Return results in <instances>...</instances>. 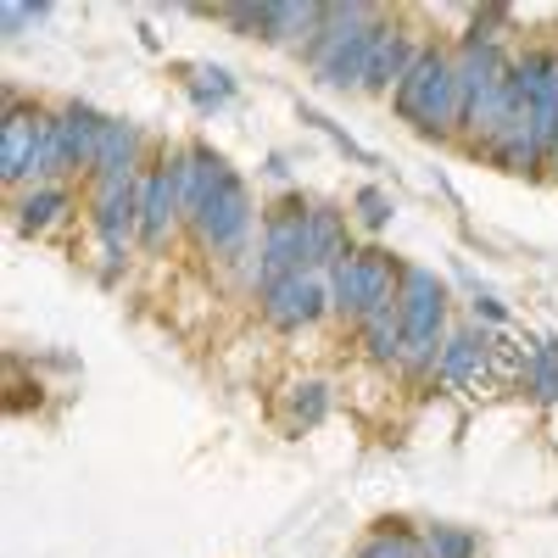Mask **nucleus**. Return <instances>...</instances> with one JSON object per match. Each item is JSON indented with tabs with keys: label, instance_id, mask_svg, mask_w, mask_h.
Instances as JSON below:
<instances>
[{
	"label": "nucleus",
	"instance_id": "obj_21",
	"mask_svg": "<svg viewBox=\"0 0 558 558\" xmlns=\"http://www.w3.org/2000/svg\"><path fill=\"white\" fill-rule=\"evenodd\" d=\"M235 73L229 68H218V62H191L184 68V96H191V107L202 112V118H213V112H223L229 101H235Z\"/></svg>",
	"mask_w": 558,
	"mask_h": 558
},
{
	"label": "nucleus",
	"instance_id": "obj_8",
	"mask_svg": "<svg viewBox=\"0 0 558 558\" xmlns=\"http://www.w3.org/2000/svg\"><path fill=\"white\" fill-rule=\"evenodd\" d=\"M45 112L39 101H23L17 89L7 84V112H0V179L7 191H28L39 184V146H45Z\"/></svg>",
	"mask_w": 558,
	"mask_h": 558
},
{
	"label": "nucleus",
	"instance_id": "obj_15",
	"mask_svg": "<svg viewBox=\"0 0 558 558\" xmlns=\"http://www.w3.org/2000/svg\"><path fill=\"white\" fill-rule=\"evenodd\" d=\"M352 252H357V241H352L347 213L336 202H313V213H307V274L330 279Z\"/></svg>",
	"mask_w": 558,
	"mask_h": 558
},
{
	"label": "nucleus",
	"instance_id": "obj_10",
	"mask_svg": "<svg viewBox=\"0 0 558 558\" xmlns=\"http://www.w3.org/2000/svg\"><path fill=\"white\" fill-rule=\"evenodd\" d=\"M257 313L263 324H274V330H313V324L330 313V279L324 274H286V279H268V286H257Z\"/></svg>",
	"mask_w": 558,
	"mask_h": 558
},
{
	"label": "nucleus",
	"instance_id": "obj_17",
	"mask_svg": "<svg viewBox=\"0 0 558 558\" xmlns=\"http://www.w3.org/2000/svg\"><path fill=\"white\" fill-rule=\"evenodd\" d=\"M73 218V184H28L12 196V223L23 235H51Z\"/></svg>",
	"mask_w": 558,
	"mask_h": 558
},
{
	"label": "nucleus",
	"instance_id": "obj_20",
	"mask_svg": "<svg viewBox=\"0 0 558 558\" xmlns=\"http://www.w3.org/2000/svg\"><path fill=\"white\" fill-rule=\"evenodd\" d=\"M514 391L536 408H558V336L525 341V375H520Z\"/></svg>",
	"mask_w": 558,
	"mask_h": 558
},
{
	"label": "nucleus",
	"instance_id": "obj_4",
	"mask_svg": "<svg viewBox=\"0 0 558 558\" xmlns=\"http://www.w3.org/2000/svg\"><path fill=\"white\" fill-rule=\"evenodd\" d=\"M397 307H402V363L397 375L408 386H430L436 375V357H441V341L452 330V302H447V279H436L430 268H413L402 263V279H397Z\"/></svg>",
	"mask_w": 558,
	"mask_h": 558
},
{
	"label": "nucleus",
	"instance_id": "obj_25",
	"mask_svg": "<svg viewBox=\"0 0 558 558\" xmlns=\"http://www.w3.org/2000/svg\"><path fill=\"white\" fill-rule=\"evenodd\" d=\"M213 17H218L223 28L246 34V39H263V34H268V0H235V7H218Z\"/></svg>",
	"mask_w": 558,
	"mask_h": 558
},
{
	"label": "nucleus",
	"instance_id": "obj_14",
	"mask_svg": "<svg viewBox=\"0 0 558 558\" xmlns=\"http://www.w3.org/2000/svg\"><path fill=\"white\" fill-rule=\"evenodd\" d=\"M89 229H96L101 246H118V252L140 246V179L89 191Z\"/></svg>",
	"mask_w": 558,
	"mask_h": 558
},
{
	"label": "nucleus",
	"instance_id": "obj_22",
	"mask_svg": "<svg viewBox=\"0 0 558 558\" xmlns=\"http://www.w3.org/2000/svg\"><path fill=\"white\" fill-rule=\"evenodd\" d=\"M352 558H425V536H418L408 520H380L352 547Z\"/></svg>",
	"mask_w": 558,
	"mask_h": 558
},
{
	"label": "nucleus",
	"instance_id": "obj_5",
	"mask_svg": "<svg viewBox=\"0 0 558 558\" xmlns=\"http://www.w3.org/2000/svg\"><path fill=\"white\" fill-rule=\"evenodd\" d=\"M184 229H191L196 246L207 257H218V263L246 257L252 229H257V202L246 191V179L229 168V157H218V168L207 179V196H202V207L191 213V223H184Z\"/></svg>",
	"mask_w": 558,
	"mask_h": 558
},
{
	"label": "nucleus",
	"instance_id": "obj_27",
	"mask_svg": "<svg viewBox=\"0 0 558 558\" xmlns=\"http://www.w3.org/2000/svg\"><path fill=\"white\" fill-rule=\"evenodd\" d=\"M45 17H51V0H7V7H0V28H7V39H23Z\"/></svg>",
	"mask_w": 558,
	"mask_h": 558
},
{
	"label": "nucleus",
	"instance_id": "obj_28",
	"mask_svg": "<svg viewBox=\"0 0 558 558\" xmlns=\"http://www.w3.org/2000/svg\"><path fill=\"white\" fill-rule=\"evenodd\" d=\"M470 318L481 324V330H502V324H508V307H502V296H492V291H475V302H470Z\"/></svg>",
	"mask_w": 558,
	"mask_h": 558
},
{
	"label": "nucleus",
	"instance_id": "obj_18",
	"mask_svg": "<svg viewBox=\"0 0 558 558\" xmlns=\"http://www.w3.org/2000/svg\"><path fill=\"white\" fill-rule=\"evenodd\" d=\"M318 28H324V7H318V0H268V34H263V45H279V51L302 57Z\"/></svg>",
	"mask_w": 558,
	"mask_h": 558
},
{
	"label": "nucleus",
	"instance_id": "obj_12",
	"mask_svg": "<svg viewBox=\"0 0 558 558\" xmlns=\"http://www.w3.org/2000/svg\"><path fill=\"white\" fill-rule=\"evenodd\" d=\"M418 51H425V34H413L397 12H386L380 39H375V57H368V73H363L357 96H397V84L413 73Z\"/></svg>",
	"mask_w": 558,
	"mask_h": 558
},
{
	"label": "nucleus",
	"instance_id": "obj_7",
	"mask_svg": "<svg viewBox=\"0 0 558 558\" xmlns=\"http://www.w3.org/2000/svg\"><path fill=\"white\" fill-rule=\"evenodd\" d=\"M307 213L313 202L302 191H286L263 213V235H257V263H252V291L268 279L307 274Z\"/></svg>",
	"mask_w": 558,
	"mask_h": 558
},
{
	"label": "nucleus",
	"instance_id": "obj_1",
	"mask_svg": "<svg viewBox=\"0 0 558 558\" xmlns=\"http://www.w3.org/2000/svg\"><path fill=\"white\" fill-rule=\"evenodd\" d=\"M508 89H514V123L486 151V162L502 173L536 179L558 151V39H531L525 51H514Z\"/></svg>",
	"mask_w": 558,
	"mask_h": 558
},
{
	"label": "nucleus",
	"instance_id": "obj_6",
	"mask_svg": "<svg viewBox=\"0 0 558 558\" xmlns=\"http://www.w3.org/2000/svg\"><path fill=\"white\" fill-rule=\"evenodd\" d=\"M397 279H402V263H397L386 246H357V252L330 274V313L357 330V324L375 313V307L397 302Z\"/></svg>",
	"mask_w": 558,
	"mask_h": 558
},
{
	"label": "nucleus",
	"instance_id": "obj_2",
	"mask_svg": "<svg viewBox=\"0 0 558 558\" xmlns=\"http://www.w3.org/2000/svg\"><path fill=\"white\" fill-rule=\"evenodd\" d=\"M380 23H386L380 7H363V0H330V7H324V28L302 51L313 84H324V89H363Z\"/></svg>",
	"mask_w": 558,
	"mask_h": 558
},
{
	"label": "nucleus",
	"instance_id": "obj_16",
	"mask_svg": "<svg viewBox=\"0 0 558 558\" xmlns=\"http://www.w3.org/2000/svg\"><path fill=\"white\" fill-rule=\"evenodd\" d=\"M57 118H62V151H68V179H89V168H96V157H101V140H107V112H96L89 101H62L57 107Z\"/></svg>",
	"mask_w": 558,
	"mask_h": 558
},
{
	"label": "nucleus",
	"instance_id": "obj_29",
	"mask_svg": "<svg viewBox=\"0 0 558 558\" xmlns=\"http://www.w3.org/2000/svg\"><path fill=\"white\" fill-rule=\"evenodd\" d=\"M263 173H268L274 184H286V179H291V162H286V151H268V157H263Z\"/></svg>",
	"mask_w": 558,
	"mask_h": 558
},
{
	"label": "nucleus",
	"instance_id": "obj_13",
	"mask_svg": "<svg viewBox=\"0 0 558 558\" xmlns=\"http://www.w3.org/2000/svg\"><path fill=\"white\" fill-rule=\"evenodd\" d=\"M146 129L129 123V118H112L107 123V140H101V157L96 168H89V191H107V184H134L140 173H146Z\"/></svg>",
	"mask_w": 558,
	"mask_h": 558
},
{
	"label": "nucleus",
	"instance_id": "obj_30",
	"mask_svg": "<svg viewBox=\"0 0 558 558\" xmlns=\"http://www.w3.org/2000/svg\"><path fill=\"white\" fill-rule=\"evenodd\" d=\"M547 179H553V184H558V151H553V162H547Z\"/></svg>",
	"mask_w": 558,
	"mask_h": 558
},
{
	"label": "nucleus",
	"instance_id": "obj_23",
	"mask_svg": "<svg viewBox=\"0 0 558 558\" xmlns=\"http://www.w3.org/2000/svg\"><path fill=\"white\" fill-rule=\"evenodd\" d=\"M330 408H336V397H330V386H324V380H296V386L286 391V418H291V436H302V430L324 425V418H330Z\"/></svg>",
	"mask_w": 558,
	"mask_h": 558
},
{
	"label": "nucleus",
	"instance_id": "obj_3",
	"mask_svg": "<svg viewBox=\"0 0 558 558\" xmlns=\"http://www.w3.org/2000/svg\"><path fill=\"white\" fill-rule=\"evenodd\" d=\"M391 112L425 140H458L463 129V101H458V51L447 39H425L413 73L397 84Z\"/></svg>",
	"mask_w": 558,
	"mask_h": 558
},
{
	"label": "nucleus",
	"instance_id": "obj_26",
	"mask_svg": "<svg viewBox=\"0 0 558 558\" xmlns=\"http://www.w3.org/2000/svg\"><path fill=\"white\" fill-rule=\"evenodd\" d=\"M352 213H357L363 229H375V235H380V229L391 223V213H397V202H391V191H380V184H363V191L352 196Z\"/></svg>",
	"mask_w": 558,
	"mask_h": 558
},
{
	"label": "nucleus",
	"instance_id": "obj_19",
	"mask_svg": "<svg viewBox=\"0 0 558 558\" xmlns=\"http://www.w3.org/2000/svg\"><path fill=\"white\" fill-rule=\"evenodd\" d=\"M357 352L375 368H391V375H397V363H402V307L397 302L375 307L357 324Z\"/></svg>",
	"mask_w": 558,
	"mask_h": 558
},
{
	"label": "nucleus",
	"instance_id": "obj_11",
	"mask_svg": "<svg viewBox=\"0 0 558 558\" xmlns=\"http://www.w3.org/2000/svg\"><path fill=\"white\" fill-rule=\"evenodd\" d=\"M179 223H184V207H179V184H173V168L162 151L140 173V252H162Z\"/></svg>",
	"mask_w": 558,
	"mask_h": 558
},
{
	"label": "nucleus",
	"instance_id": "obj_9",
	"mask_svg": "<svg viewBox=\"0 0 558 558\" xmlns=\"http://www.w3.org/2000/svg\"><path fill=\"white\" fill-rule=\"evenodd\" d=\"M492 386V330L481 324H452L447 341H441V357H436V375H430V391H452V397H486Z\"/></svg>",
	"mask_w": 558,
	"mask_h": 558
},
{
	"label": "nucleus",
	"instance_id": "obj_24",
	"mask_svg": "<svg viewBox=\"0 0 558 558\" xmlns=\"http://www.w3.org/2000/svg\"><path fill=\"white\" fill-rule=\"evenodd\" d=\"M418 536H425V558H481V553H486V542H481L470 525L436 520V525H425Z\"/></svg>",
	"mask_w": 558,
	"mask_h": 558
}]
</instances>
